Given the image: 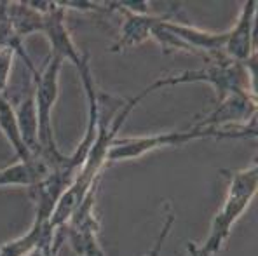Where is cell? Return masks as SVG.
<instances>
[{"label": "cell", "instance_id": "6da1fadb", "mask_svg": "<svg viewBox=\"0 0 258 256\" xmlns=\"http://www.w3.org/2000/svg\"><path fill=\"white\" fill-rule=\"evenodd\" d=\"M255 63L256 56L249 58L242 65L234 63L227 58L211 59V63L204 68L197 70H187L181 71L178 75H169V77L157 78L152 82L147 89H143V94H150L157 89L162 88H171V86H181V84H210L216 93V103L223 101L225 98L232 96V94H251L256 96L255 88Z\"/></svg>", "mask_w": 258, "mask_h": 256}, {"label": "cell", "instance_id": "277c9868", "mask_svg": "<svg viewBox=\"0 0 258 256\" xmlns=\"http://www.w3.org/2000/svg\"><path fill=\"white\" fill-rule=\"evenodd\" d=\"M256 134L248 131H215L203 129V127L192 126L185 131H169V133H155L149 136H135V138H115L108 150V162H120V160L140 159L145 153L154 150L166 148V146H180L185 143L204 138H255Z\"/></svg>", "mask_w": 258, "mask_h": 256}, {"label": "cell", "instance_id": "8992f818", "mask_svg": "<svg viewBox=\"0 0 258 256\" xmlns=\"http://www.w3.org/2000/svg\"><path fill=\"white\" fill-rule=\"evenodd\" d=\"M67 9L59 2H49L47 11L42 14V33L47 35V40L51 44V54L58 56L61 59H68L75 65V68H81L82 63L89 56L86 52H81L75 46L74 39L70 35V30L67 26Z\"/></svg>", "mask_w": 258, "mask_h": 256}, {"label": "cell", "instance_id": "8fae6325", "mask_svg": "<svg viewBox=\"0 0 258 256\" xmlns=\"http://www.w3.org/2000/svg\"><path fill=\"white\" fill-rule=\"evenodd\" d=\"M14 110H16L21 140L25 143L26 148L30 150V153L33 157H37L40 153V141H39V120H37V108H35V98H33V94L26 96Z\"/></svg>", "mask_w": 258, "mask_h": 256}, {"label": "cell", "instance_id": "7a4b0ae2", "mask_svg": "<svg viewBox=\"0 0 258 256\" xmlns=\"http://www.w3.org/2000/svg\"><path fill=\"white\" fill-rule=\"evenodd\" d=\"M229 175V188L222 208L211 221L210 233L199 247H190L192 256H213L220 253L225 240L229 239L230 230L239 221V218L249 208L258 187V162L253 160L248 167L239 171L227 173Z\"/></svg>", "mask_w": 258, "mask_h": 256}, {"label": "cell", "instance_id": "9c48e42d", "mask_svg": "<svg viewBox=\"0 0 258 256\" xmlns=\"http://www.w3.org/2000/svg\"><path fill=\"white\" fill-rule=\"evenodd\" d=\"M51 165L40 157L28 162H18L0 169V187H30L33 188L51 175Z\"/></svg>", "mask_w": 258, "mask_h": 256}, {"label": "cell", "instance_id": "4fadbf2b", "mask_svg": "<svg viewBox=\"0 0 258 256\" xmlns=\"http://www.w3.org/2000/svg\"><path fill=\"white\" fill-rule=\"evenodd\" d=\"M0 131L6 136V140L11 143V146L14 148L18 160L20 162H28L33 159V155L30 153V150L25 146V143L21 140L20 126H18L16 119V110H14L13 103L7 100L6 96L0 98Z\"/></svg>", "mask_w": 258, "mask_h": 256}, {"label": "cell", "instance_id": "52a82bcc", "mask_svg": "<svg viewBox=\"0 0 258 256\" xmlns=\"http://www.w3.org/2000/svg\"><path fill=\"white\" fill-rule=\"evenodd\" d=\"M256 0H246L241 7L237 21L230 30H227L223 56L234 63L242 65L249 58L256 56L255 51V18H256Z\"/></svg>", "mask_w": 258, "mask_h": 256}, {"label": "cell", "instance_id": "7c38bea8", "mask_svg": "<svg viewBox=\"0 0 258 256\" xmlns=\"http://www.w3.org/2000/svg\"><path fill=\"white\" fill-rule=\"evenodd\" d=\"M7 18L14 33L23 40L35 32H42L44 18L28 2H7Z\"/></svg>", "mask_w": 258, "mask_h": 256}, {"label": "cell", "instance_id": "30bf717a", "mask_svg": "<svg viewBox=\"0 0 258 256\" xmlns=\"http://www.w3.org/2000/svg\"><path fill=\"white\" fill-rule=\"evenodd\" d=\"M54 233H56L54 230L49 228V223L33 221L32 227L23 233L21 237L13 239L0 246V256H28L42 242L51 240L54 237Z\"/></svg>", "mask_w": 258, "mask_h": 256}, {"label": "cell", "instance_id": "ba28073f", "mask_svg": "<svg viewBox=\"0 0 258 256\" xmlns=\"http://www.w3.org/2000/svg\"><path fill=\"white\" fill-rule=\"evenodd\" d=\"M108 7H113L112 11H119L124 16L122 26H120L119 39L113 42V46L110 47V52H122L127 49L138 47L143 42L152 39V28H154L155 21L159 16L154 14H138L126 11L119 6V2L108 4Z\"/></svg>", "mask_w": 258, "mask_h": 256}, {"label": "cell", "instance_id": "9a60e30c", "mask_svg": "<svg viewBox=\"0 0 258 256\" xmlns=\"http://www.w3.org/2000/svg\"><path fill=\"white\" fill-rule=\"evenodd\" d=\"M173 223H174V214L169 213L168 216H166L164 225H162L161 232H159V235H157V240L154 242V247H152L149 256H161V249H162V246H164V240H166V237H168L169 230H171Z\"/></svg>", "mask_w": 258, "mask_h": 256}, {"label": "cell", "instance_id": "5bb4252c", "mask_svg": "<svg viewBox=\"0 0 258 256\" xmlns=\"http://www.w3.org/2000/svg\"><path fill=\"white\" fill-rule=\"evenodd\" d=\"M14 58H16V52L11 47H0V98L4 96L9 84L11 71H13Z\"/></svg>", "mask_w": 258, "mask_h": 256}, {"label": "cell", "instance_id": "3957f363", "mask_svg": "<svg viewBox=\"0 0 258 256\" xmlns=\"http://www.w3.org/2000/svg\"><path fill=\"white\" fill-rule=\"evenodd\" d=\"M63 59L58 56H52L47 59L44 70L37 71L35 77V108H37V120H39V141H40V153L37 157L44 159L51 165V169H58L64 164L67 155H63L58 150L52 129V110L59 96V71H61Z\"/></svg>", "mask_w": 258, "mask_h": 256}, {"label": "cell", "instance_id": "5b68a950", "mask_svg": "<svg viewBox=\"0 0 258 256\" xmlns=\"http://www.w3.org/2000/svg\"><path fill=\"white\" fill-rule=\"evenodd\" d=\"M94 197L96 188L87 194L72 220L64 225L70 246L77 256H107L98 242V220L94 214Z\"/></svg>", "mask_w": 258, "mask_h": 256}]
</instances>
